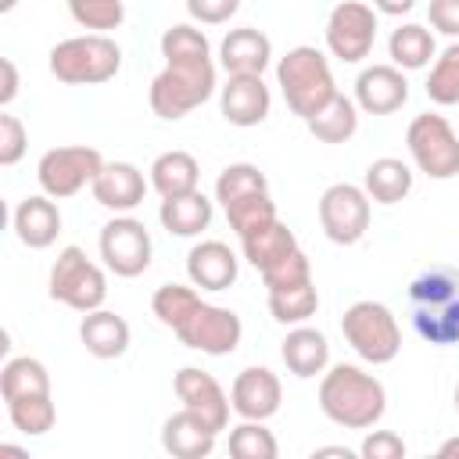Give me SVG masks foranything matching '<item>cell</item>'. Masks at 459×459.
I'll return each instance as SVG.
<instances>
[{
    "mask_svg": "<svg viewBox=\"0 0 459 459\" xmlns=\"http://www.w3.org/2000/svg\"><path fill=\"white\" fill-rule=\"evenodd\" d=\"M280 355H283V366H287L298 380H312V377H323V369L330 366V341H326L323 330L298 323V326L283 337Z\"/></svg>",
    "mask_w": 459,
    "mask_h": 459,
    "instance_id": "603a6c76",
    "label": "cell"
},
{
    "mask_svg": "<svg viewBox=\"0 0 459 459\" xmlns=\"http://www.w3.org/2000/svg\"><path fill=\"white\" fill-rule=\"evenodd\" d=\"M147 186H151V179H143V172L133 161H104V169L97 172L90 190H93L97 204L122 215V212H133L136 204H143Z\"/></svg>",
    "mask_w": 459,
    "mask_h": 459,
    "instance_id": "ac0fdd59",
    "label": "cell"
},
{
    "mask_svg": "<svg viewBox=\"0 0 459 459\" xmlns=\"http://www.w3.org/2000/svg\"><path fill=\"white\" fill-rule=\"evenodd\" d=\"M258 190H269V179H265V172L258 169V165H251V161H233V165H226L222 172H219V179H215V201L226 208V204H233V201H240V197H247V194H258Z\"/></svg>",
    "mask_w": 459,
    "mask_h": 459,
    "instance_id": "e575fe53",
    "label": "cell"
},
{
    "mask_svg": "<svg viewBox=\"0 0 459 459\" xmlns=\"http://www.w3.org/2000/svg\"><path fill=\"white\" fill-rule=\"evenodd\" d=\"M308 280H312V262H308V255L301 247L262 273L265 290H280V287H294V283H308Z\"/></svg>",
    "mask_w": 459,
    "mask_h": 459,
    "instance_id": "ab89813d",
    "label": "cell"
},
{
    "mask_svg": "<svg viewBox=\"0 0 459 459\" xmlns=\"http://www.w3.org/2000/svg\"><path fill=\"white\" fill-rule=\"evenodd\" d=\"M50 75L65 86H100L118 75L122 47L108 32L68 36L50 47Z\"/></svg>",
    "mask_w": 459,
    "mask_h": 459,
    "instance_id": "277c9868",
    "label": "cell"
},
{
    "mask_svg": "<svg viewBox=\"0 0 459 459\" xmlns=\"http://www.w3.org/2000/svg\"><path fill=\"white\" fill-rule=\"evenodd\" d=\"M11 226H14V237L32 247V251H43L57 240L61 233V208L54 204L50 194H32V197H22L14 215H11Z\"/></svg>",
    "mask_w": 459,
    "mask_h": 459,
    "instance_id": "44dd1931",
    "label": "cell"
},
{
    "mask_svg": "<svg viewBox=\"0 0 459 459\" xmlns=\"http://www.w3.org/2000/svg\"><path fill=\"white\" fill-rule=\"evenodd\" d=\"M240 251H244V258H247L258 273H265L269 265H276L280 258H287L290 251H298V237H294V230H290L287 222L273 219V222H265L262 230L240 237Z\"/></svg>",
    "mask_w": 459,
    "mask_h": 459,
    "instance_id": "4316f807",
    "label": "cell"
},
{
    "mask_svg": "<svg viewBox=\"0 0 459 459\" xmlns=\"http://www.w3.org/2000/svg\"><path fill=\"white\" fill-rule=\"evenodd\" d=\"M362 190L369 194V201L377 204H398L409 197L412 190V169L402 158H377L366 165L362 176Z\"/></svg>",
    "mask_w": 459,
    "mask_h": 459,
    "instance_id": "83f0119b",
    "label": "cell"
},
{
    "mask_svg": "<svg viewBox=\"0 0 459 459\" xmlns=\"http://www.w3.org/2000/svg\"><path fill=\"white\" fill-rule=\"evenodd\" d=\"M369 212V194L355 183H330L319 197V226L341 247H351L366 237Z\"/></svg>",
    "mask_w": 459,
    "mask_h": 459,
    "instance_id": "7c38bea8",
    "label": "cell"
},
{
    "mask_svg": "<svg viewBox=\"0 0 459 459\" xmlns=\"http://www.w3.org/2000/svg\"><path fill=\"white\" fill-rule=\"evenodd\" d=\"M437 455H441V459H459V437L441 441V445H437Z\"/></svg>",
    "mask_w": 459,
    "mask_h": 459,
    "instance_id": "7dc6e473",
    "label": "cell"
},
{
    "mask_svg": "<svg viewBox=\"0 0 459 459\" xmlns=\"http://www.w3.org/2000/svg\"><path fill=\"white\" fill-rule=\"evenodd\" d=\"M47 294L54 301H61L65 308H72V312H93V308H104L108 276L93 258H86L82 247L68 244V247L57 251V258L50 265Z\"/></svg>",
    "mask_w": 459,
    "mask_h": 459,
    "instance_id": "ba28073f",
    "label": "cell"
},
{
    "mask_svg": "<svg viewBox=\"0 0 459 459\" xmlns=\"http://www.w3.org/2000/svg\"><path fill=\"white\" fill-rule=\"evenodd\" d=\"M319 308V290H316V280L308 283H294V287H280V290H269V316L283 326H298V323H308Z\"/></svg>",
    "mask_w": 459,
    "mask_h": 459,
    "instance_id": "1f68e13d",
    "label": "cell"
},
{
    "mask_svg": "<svg viewBox=\"0 0 459 459\" xmlns=\"http://www.w3.org/2000/svg\"><path fill=\"white\" fill-rule=\"evenodd\" d=\"M161 57L165 65H179V61H212V43L201 29L194 25H172L161 32Z\"/></svg>",
    "mask_w": 459,
    "mask_h": 459,
    "instance_id": "74e56055",
    "label": "cell"
},
{
    "mask_svg": "<svg viewBox=\"0 0 459 459\" xmlns=\"http://www.w3.org/2000/svg\"><path fill=\"white\" fill-rule=\"evenodd\" d=\"M186 11L201 25H222L240 11V0H186Z\"/></svg>",
    "mask_w": 459,
    "mask_h": 459,
    "instance_id": "7bdbcfd3",
    "label": "cell"
},
{
    "mask_svg": "<svg viewBox=\"0 0 459 459\" xmlns=\"http://www.w3.org/2000/svg\"><path fill=\"white\" fill-rule=\"evenodd\" d=\"M409 100V79L398 65H369L355 79V104L366 115H391Z\"/></svg>",
    "mask_w": 459,
    "mask_h": 459,
    "instance_id": "e0dca14e",
    "label": "cell"
},
{
    "mask_svg": "<svg viewBox=\"0 0 459 459\" xmlns=\"http://www.w3.org/2000/svg\"><path fill=\"white\" fill-rule=\"evenodd\" d=\"M0 72H4V86H0V108H7L14 97H18V68L11 57L0 61Z\"/></svg>",
    "mask_w": 459,
    "mask_h": 459,
    "instance_id": "f6af8a7d",
    "label": "cell"
},
{
    "mask_svg": "<svg viewBox=\"0 0 459 459\" xmlns=\"http://www.w3.org/2000/svg\"><path fill=\"white\" fill-rule=\"evenodd\" d=\"M230 455L233 459H276L280 445L273 430L265 427V420H240L230 430Z\"/></svg>",
    "mask_w": 459,
    "mask_h": 459,
    "instance_id": "8d00e7d4",
    "label": "cell"
},
{
    "mask_svg": "<svg viewBox=\"0 0 459 459\" xmlns=\"http://www.w3.org/2000/svg\"><path fill=\"white\" fill-rule=\"evenodd\" d=\"M65 4H68L72 22L90 29V32H111L126 18V4L122 0H65Z\"/></svg>",
    "mask_w": 459,
    "mask_h": 459,
    "instance_id": "f35d334b",
    "label": "cell"
},
{
    "mask_svg": "<svg viewBox=\"0 0 459 459\" xmlns=\"http://www.w3.org/2000/svg\"><path fill=\"white\" fill-rule=\"evenodd\" d=\"M373 7H377L380 14H391V18H402V14H409V11L416 7V0H373Z\"/></svg>",
    "mask_w": 459,
    "mask_h": 459,
    "instance_id": "bcb514c9",
    "label": "cell"
},
{
    "mask_svg": "<svg viewBox=\"0 0 459 459\" xmlns=\"http://www.w3.org/2000/svg\"><path fill=\"white\" fill-rule=\"evenodd\" d=\"M427 97L441 108L459 104V39H452L430 65L427 75Z\"/></svg>",
    "mask_w": 459,
    "mask_h": 459,
    "instance_id": "836d02e7",
    "label": "cell"
},
{
    "mask_svg": "<svg viewBox=\"0 0 459 459\" xmlns=\"http://www.w3.org/2000/svg\"><path fill=\"white\" fill-rule=\"evenodd\" d=\"M312 455H341V459H351L355 452H351V448H344V445H330V448H316Z\"/></svg>",
    "mask_w": 459,
    "mask_h": 459,
    "instance_id": "c3c4849f",
    "label": "cell"
},
{
    "mask_svg": "<svg viewBox=\"0 0 459 459\" xmlns=\"http://www.w3.org/2000/svg\"><path fill=\"white\" fill-rule=\"evenodd\" d=\"M269 61H273V39L255 25L230 29L219 43V65L230 75H262Z\"/></svg>",
    "mask_w": 459,
    "mask_h": 459,
    "instance_id": "ffe728a7",
    "label": "cell"
},
{
    "mask_svg": "<svg viewBox=\"0 0 459 459\" xmlns=\"http://www.w3.org/2000/svg\"><path fill=\"white\" fill-rule=\"evenodd\" d=\"M230 402L240 420H269L280 412V402H283L280 377L269 366H247L233 377Z\"/></svg>",
    "mask_w": 459,
    "mask_h": 459,
    "instance_id": "9a60e30c",
    "label": "cell"
},
{
    "mask_svg": "<svg viewBox=\"0 0 459 459\" xmlns=\"http://www.w3.org/2000/svg\"><path fill=\"white\" fill-rule=\"evenodd\" d=\"M100 169H104V154L97 147L65 143V147H50L39 158L36 179H39L43 194H50L54 201H65V197H75L79 190L93 186Z\"/></svg>",
    "mask_w": 459,
    "mask_h": 459,
    "instance_id": "30bf717a",
    "label": "cell"
},
{
    "mask_svg": "<svg viewBox=\"0 0 459 459\" xmlns=\"http://www.w3.org/2000/svg\"><path fill=\"white\" fill-rule=\"evenodd\" d=\"M409 319L412 330L434 344H459V269L455 265H427L409 283Z\"/></svg>",
    "mask_w": 459,
    "mask_h": 459,
    "instance_id": "3957f363",
    "label": "cell"
},
{
    "mask_svg": "<svg viewBox=\"0 0 459 459\" xmlns=\"http://www.w3.org/2000/svg\"><path fill=\"white\" fill-rule=\"evenodd\" d=\"M387 54H391V65H398L402 72H416V68H427L437 57V43H434V32L427 25L405 22L391 32Z\"/></svg>",
    "mask_w": 459,
    "mask_h": 459,
    "instance_id": "f1b7e54d",
    "label": "cell"
},
{
    "mask_svg": "<svg viewBox=\"0 0 459 459\" xmlns=\"http://www.w3.org/2000/svg\"><path fill=\"white\" fill-rule=\"evenodd\" d=\"M276 86L287 100V108L298 118H312L333 93V72H330V57L316 47H290L280 61H276Z\"/></svg>",
    "mask_w": 459,
    "mask_h": 459,
    "instance_id": "5b68a950",
    "label": "cell"
},
{
    "mask_svg": "<svg viewBox=\"0 0 459 459\" xmlns=\"http://www.w3.org/2000/svg\"><path fill=\"white\" fill-rule=\"evenodd\" d=\"M405 147L412 165L430 179L459 176V133L437 111H423L405 129Z\"/></svg>",
    "mask_w": 459,
    "mask_h": 459,
    "instance_id": "9c48e42d",
    "label": "cell"
},
{
    "mask_svg": "<svg viewBox=\"0 0 459 459\" xmlns=\"http://www.w3.org/2000/svg\"><path fill=\"white\" fill-rule=\"evenodd\" d=\"M219 108H222V118L230 126L251 129V126H258V122L269 118L273 93H269V86H265L262 75H230L219 86Z\"/></svg>",
    "mask_w": 459,
    "mask_h": 459,
    "instance_id": "2e32d148",
    "label": "cell"
},
{
    "mask_svg": "<svg viewBox=\"0 0 459 459\" xmlns=\"http://www.w3.org/2000/svg\"><path fill=\"white\" fill-rule=\"evenodd\" d=\"M305 126L319 143H348L359 129V104L337 90L312 118H305Z\"/></svg>",
    "mask_w": 459,
    "mask_h": 459,
    "instance_id": "484cf974",
    "label": "cell"
},
{
    "mask_svg": "<svg viewBox=\"0 0 459 459\" xmlns=\"http://www.w3.org/2000/svg\"><path fill=\"white\" fill-rule=\"evenodd\" d=\"M452 398H455V412H459V384H455V394Z\"/></svg>",
    "mask_w": 459,
    "mask_h": 459,
    "instance_id": "f907efd6",
    "label": "cell"
},
{
    "mask_svg": "<svg viewBox=\"0 0 459 459\" xmlns=\"http://www.w3.org/2000/svg\"><path fill=\"white\" fill-rule=\"evenodd\" d=\"M362 459H405V441L394 430H369L359 445Z\"/></svg>",
    "mask_w": 459,
    "mask_h": 459,
    "instance_id": "b9f144b4",
    "label": "cell"
},
{
    "mask_svg": "<svg viewBox=\"0 0 459 459\" xmlns=\"http://www.w3.org/2000/svg\"><path fill=\"white\" fill-rule=\"evenodd\" d=\"M97 244H100V258H104L108 273H115L122 280H133V276L147 273V265H151V251H154L151 233L129 212L108 219Z\"/></svg>",
    "mask_w": 459,
    "mask_h": 459,
    "instance_id": "8fae6325",
    "label": "cell"
},
{
    "mask_svg": "<svg viewBox=\"0 0 459 459\" xmlns=\"http://www.w3.org/2000/svg\"><path fill=\"white\" fill-rule=\"evenodd\" d=\"M25 147H29V133H25L22 118L11 115V111H4L0 115V165H7V169L18 165L22 154H25Z\"/></svg>",
    "mask_w": 459,
    "mask_h": 459,
    "instance_id": "60d3db41",
    "label": "cell"
},
{
    "mask_svg": "<svg viewBox=\"0 0 459 459\" xmlns=\"http://www.w3.org/2000/svg\"><path fill=\"white\" fill-rule=\"evenodd\" d=\"M319 409L337 427L366 430V427L380 423V416L387 409V391L362 366L337 362V366L323 369V380H319Z\"/></svg>",
    "mask_w": 459,
    "mask_h": 459,
    "instance_id": "7a4b0ae2",
    "label": "cell"
},
{
    "mask_svg": "<svg viewBox=\"0 0 459 459\" xmlns=\"http://www.w3.org/2000/svg\"><path fill=\"white\" fill-rule=\"evenodd\" d=\"M240 258L222 240H201L186 255V276L201 290H230L237 283Z\"/></svg>",
    "mask_w": 459,
    "mask_h": 459,
    "instance_id": "d6986e66",
    "label": "cell"
},
{
    "mask_svg": "<svg viewBox=\"0 0 459 459\" xmlns=\"http://www.w3.org/2000/svg\"><path fill=\"white\" fill-rule=\"evenodd\" d=\"M373 43H377L373 7L362 0H341L326 18V50L344 65H359L369 57Z\"/></svg>",
    "mask_w": 459,
    "mask_h": 459,
    "instance_id": "4fadbf2b",
    "label": "cell"
},
{
    "mask_svg": "<svg viewBox=\"0 0 459 459\" xmlns=\"http://www.w3.org/2000/svg\"><path fill=\"white\" fill-rule=\"evenodd\" d=\"M197 179H201V165L190 151H165L151 161V186L161 197L190 194V190H197Z\"/></svg>",
    "mask_w": 459,
    "mask_h": 459,
    "instance_id": "f546056e",
    "label": "cell"
},
{
    "mask_svg": "<svg viewBox=\"0 0 459 459\" xmlns=\"http://www.w3.org/2000/svg\"><path fill=\"white\" fill-rule=\"evenodd\" d=\"M341 333L351 344V351L359 359H366L369 366H384L402 351V330L394 312L384 301H355L344 308L341 316Z\"/></svg>",
    "mask_w": 459,
    "mask_h": 459,
    "instance_id": "52a82bcc",
    "label": "cell"
},
{
    "mask_svg": "<svg viewBox=\"0 0 459 459\" xmlns=\"http://www.w3.org/2000/svg\"><path fill=\"white\" fill-rule=\"evenodd\" d=\"M222 212H226V222H230V230H233L237 237H247V233L262 230L265 222L280 219V215H276V201L269 197V190L247 194V197H240V201L226 204Z\"/></svg>",
    "mask_w": 459,
    "mask_h": 459,
    "instance_id": "d590c367",
    "label": "cell"
},
{
    "mask_svg": "<svg viewBox=\"0 0 459 459\" xmlns=\"http://www.w3.org/2000/svg\"><path fill=\"white\" fill-rule=\"evenodd\" d=\"M215 93V65L212 61H179V65H165L151 90H147V104L158 118L176 122L183 115H190L194 108H201L208 97Z\"/></svg>",
    "mask_w": 459,
    "mask_h": 459,
    "instance_id": "8992f818",
    "label": "cell"
},
{
    "mask_svg": "<svg viewBox=\"0 0 459 459\" xmlns=\"http://www.w3.org/2000/svg\"><path fill=\"white\" fill-rule=\"evenodd\" d=\"M151 312L186 348L204 355H230L244 337V323L233 308L212 305L194 287H183V283H161L151 294Z\"/></svg>",
    "mask_w": 459,
    "mask_h": 459,
    "instance_id": "6da1fadb",
    "label": "cell"
},
{
    "mask_svg": "<svg viewBox=\"0 0 459 459\" xmlns=\"http://www.w3.org/2000/svg\"><path fill=\"white\" fill-rule=\"evenodd\" d=\"M172 391H176V398L183 402V409L204 416L215 430H226V427H230L233 402H230V394L222 391V384H219L208 369L183 366V369L172 377Z\"/></svg>",
    "mask_w": 459,
    "mask_h": 459,
    "instance_id": "5bb4252c",
    "label": "cell"
},
{
    "mask_svg": "<svg viewBox=\"0 0 459 459\" xmlns=\"http://www.w3.org/2000/svg\"><path fill=\"white\" fill-rule=\"evenodd\" d=\"M14 4H18V0H0V14H7V11H14Z\"/></svg>",
    "mask_w": 459,
    "mask_h": 459,
    "instance_id": "681fc988",
    "label": "cell"
},
{
    "mask_svg": "<svg viewBox=\"0 0 459 459\" xmlns=\"http://www.w3.org/2000/svg\"><path fill=\"white\" fill-rule=\"evenodd\" d=\"M79 341L93 359H118L129 348V323L118 312H108V308L82 312Z\"/></svg>",
    "mask_w": 459,
    "mask_h": 459,
    "instance_id": "cb8c5ba5",
    "label": "cell"
},
{
    "mask_svg": "<svg viewBox=\"0 0 459 459\" xmlns=\"http://www.w3.org/2000/svg\"><path fill=\"white\" fill-rule=\"evenodd\" d=\"M0 394H4V402L22 398V394H50L47 366L39 359H32V355L7 359L4 369H0Z\"/></svg>",
    "mask_w": 459,
    "mask_h": 459,
    "instance_id": "4dcf8cb0",
    "label": "cell"
},
{
    "mask_svg": "<svg viewBox=\"0 0 459 459\" xmlns=\"http://www.w3.org/2000/svg\"><path fill=\"white\" fill-rule=\"evenodd\" d=\"M427 18H430V29L459 39V0H430Z\"/></svg>",
    "mask_w": 459,
    "mask_h": 459,
    "instance_id": "ee69618b",
    "label": "cell"
},
{
    "mask_svg": "<svg viewBox=\"0 0 459 459\" xmlns=\"http://www.w3.org/2000/svg\"><path fill=\"white\" fill-rule=\"evenodd\" d=\"M215 437H219V430L204 416H197L190 409H179L161 423V448L169 455H176V459H204V455H212Z\"/></svg>",
    "mask_w": 459,
    "mask_h": 459,
    "instance_id": "7402d4cb",
    "label": "cell"
},
{
    "mask_svg": "<svg viewBox=\"0 0 459 459\" xmlns=\"http://www.w3.org/2000/svg\"><path fill=\"white\" fill-rule=\"evenodd\" d=\"M212 212H215L212 201L201 190H190V194L161 197L158 219L172 237H197V233H204L212 226Z\"/></svg>",
    "mask_w": 459,
    "mask_h": 459,
    "instance_id": "d4e9b609",
    "label": "cell"
},
{
    "mask_svg": "<svg viewBox=\"0 0 459 459\" xmlns=\"http://www.w3.org/2000/svg\"><path fill=\"white\" fill-rule=\"evenodd\" d=\"M7 416L14 423V430H22L25 437H39L47 430H54L57 423V409L50 394H22L7 402Z\"/></svg>",
    "mask_w": 459,
    "mask_h": 459,
    "instance_id": "d6a6232c",
    "label": "cell"
}]
</instances>
